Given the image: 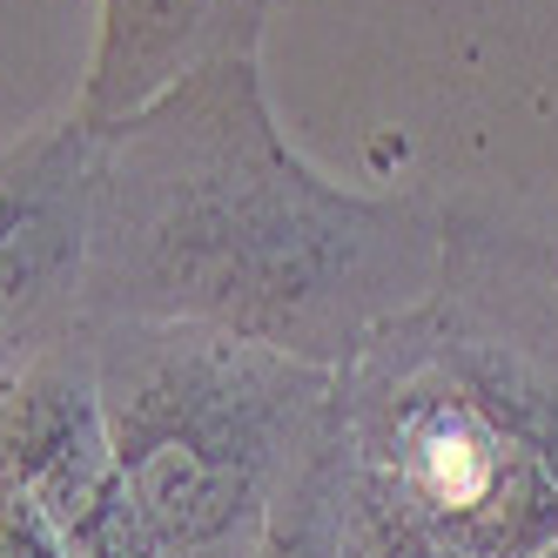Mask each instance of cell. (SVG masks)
I'll list each match as a JSON object with an SVG mask.
<instances>
[{
    "mask_svg": "<svg viewBox=\"0 0 558 558\" xmlns=\"http://www.w3.org/2000/svg\"><path fill=\"white\" fill-rule=\"evenodd\" d=\"M445 256V195H364L276 129L263 61L189 74L101 122L88 324H203L316 371H350L417 310Z\"/></svg>",
    "mask_w": 558,
    "mask_h": 558,
    "instance_id": "1",
    "label": "cell"
},
{
    "mask_svg": "<svg viewBox=\"0 0 558 558\" xmlns=\"http://www.w3.org/2000/svg\"><path fill=\"white\" fill-rule=\"evenodd\" d=\"M95 390L155 558H256L269 511L343 424V377L203 324H88Z\"/></svg>",
    "mask_w": 558,
    "mask_h": 558,
    "instance_id": "2",
    "label": "cell"
},
{
    "mask_svg": "<svg viewBox=\"0 0 558 558\" xmlns=\"http://www.w3.org/2000/svg\"><path fill=\"white\" fill-rule=\"evenodd\" d=\"M343 377L356 471L464 558H545L558 545V477L477 411L411 330L384 324Z\"/></svg>",
    "mask_w": 558,
    "mask_h": 558,
    "instance_id": "3",
    "label": "cell"
},
{
    "mask_svg": "<svg viewBox=\"0 0 558 558\" xmlns=\"http://www.w3.org/2000/svg\"><path fill=\"white\" fill-rule=\"evenodd\" d=\"M411 330L558 477V235L492 195H445V256Z\"/></svg>",
    "mask_w": 558,
    "mask_h": 558,
    "instance_id": "4",
    "label": "cell"
},
{
    "mask_svg": "<svg viewBox=\"0 0 558 558\" xmlns=\"http://www.w3.org/2000/svg\"><path fill=\"white\" fill-rule=\"evenodd\" d=\"M0 471L41 505L68 558H155L101 424L88 330L0 371Z\"/></svg>",
    "mask_w": 558,
    "mask_h": 558,
    "instance_id": "5",
    "label": "cell"
},
{
    "mask_svg": "<svg viewBox=\"0 0 558 558\" xmlns=\"http://www.w3.org/2000/svg\"><path fill=\"white\" fill-rule=\"evenodd\" d=\"M101 122L82 108L0 148V371L88 330Z\"/></svg>",
    "mask_w": 558,
    "mask_h": 558,
    "instance_id": "6",
    "label": "cell"
},
{
    "mask_svg": "<svg viewBox=\"0 0 558 558\" xmlns=\"http://www.w3.org/2000/svg\"><path fill=\"white\" fill-rule=\"evenodd\" d=\"M283 0H101L95 61L74 108L88 122H122L189 74L256 61Z\"/></svg>",
    "mask_w": 558,
    "mask_h": 558,
    "instance_id": "7",
    "label": "cell"
},
{
    "mask_svg": "<svg viewBox=\"0 0 558 558\" xmlns=\"http://www.w3.org/2000/svg\"><path fill=\"white\" fill-rule=\"evenodd\" d=\"M350 485H356V445H350V417H343L324 445H316V458L296 471V485L276 498L256 558H337Z\"/></svg>",
    "mask_w": 558,
    "mask_h": 558,
    "instance_id": "8",
    "label": "cell"
},
{
    "mask_svg": "<svg viewBox=\"0 0 558 558\" xmlns=\"http://www.w3.org/2000/svg\"><path fill=\"white\" fill-rule=\"evenodd\" d=\"M337 558H464L451 538H437L430 525H417V518L384 498L364 471H356L350 485V511H343V545Z\"/></svg>",
    "mask_w": 558,
    "mask_h": 558,
    "instance_id": "9",
    "label": "cell"
},
{
    "mask_svg": "<svg viewBox=\"0 0 558 558\" xmlns=\"http://www.w3.org/2000/svg\"><path fill=\"white\" fill-rule=\"evenodd\" d=\"M0 558H68L54 525L41 518V505H34L8 471H0Z\"/></svg>",
    "mask_w": 558,
    "mask_h": 558,
    "instance_id": "10",
    "label": "cell"
},
{
    "mask_svg": "<svg viewBox=\"0 0 558 558\" xmlns=\"http://www.w3.org/2000/svg\"><path fill=\"white\" fill-rule=\"evenodd\" d=\"M545 558H558V545H551V551H545Z\"/></svg>",
    "mask_w": 558,
    "mask_h": 558,
    "instance_id": "11",
    "label": "cell"
}]
</instances>
